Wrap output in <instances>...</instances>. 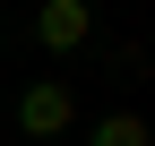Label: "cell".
Returning a JSON list of instances; mask_svg holds the SVG:
<instances>
[{
    "mask_svg": "<svg viewBox=\"0 0 155 146\" xmlns=\"http://www.w3.org/2000/svg\"><path fill=\"white\" fill-rule=\"evenodd\" d=\"M86 146H155V129H147L138 112H104V120L86 129Z\"/></svg>",
    "mask_w": 155,
    "mask_h": 146,
    "instance_id": "cell-3",
    "label": "cell"
},
{
    "mask_svg": "<svg viewBox=\"0 0 155 146\" xmlns=\"http://www.w3.org/2000/svg\"><path fill=\"white\" fill-rule=\"evenodd\" d=\"M17 129H26V146H61L78 129V95H69L61 78H35L26 95H17Z\"/></svg>",
    "mask_w": 155,
    "mask_h": 146,
    "instance_id": "cell-1",
    "label": "cell"
},
{
    "mask_svg": "<svg viewBox=\"0 0 155 146\" xmlns=\"http://www.w3.org/2000/svg\"><path fill=\"white\" fill-rule=\"evenodd\" d=\"M35 43L43 52H86L95 43V0H35Z\"/></svg>",
    "mask_w": 155,
    "mask_h": 146,
    "instance_id": "cell-2",
    "label": "cell"
}]
</instances>
